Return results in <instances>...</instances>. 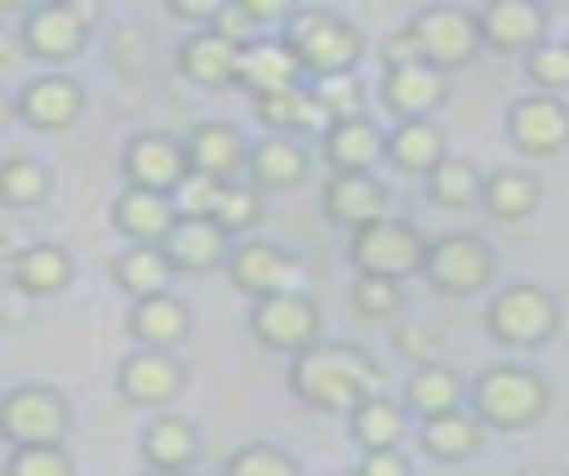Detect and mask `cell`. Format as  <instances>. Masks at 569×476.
<instances>
[{
	"label": "cell",
	"instance_id": "cell-1",
	"mask_svg": "<svg viewBox=\"0 0 569 476\" xmlns=\"http://www.w3.org/2000/svg\"><path fill=\"white\" fill-rule=\"evenodd\" d=\"M289 387L320 414H356L365 400L382 396V365L351 343H311L289 365Z\"/></svg>",
	"mask_w": 569,
	"mask_h": 476
},
{
	"label": "cell",
	"instance_id": "cell-2",
	"mask_svg": "<svg viewBox=\"0 0 569 476\" xmlns=\"http://www.w3.org/2000/svg\"><path fill=\"white\" fill-rule=\"evenodd\" d=\"M467 400H471V414L480 418V427L525 432L551 409V383L533 365L498 360L476 374V383L467 387Z\"/></svg>",
	"mask_w": 569,
	"mask_h": 476
},
{
	"label": "cell",
	"instance_id": "cell-3",
	"mask_svg": "<svg viewBox=\"0 0 569 476\" xmlns=\"http://www.w3.org/2000/svg\"><path fill=\"white\" fill-rule=\"evenodd\" d=\"M280 40L293 49L302 76H316V80L351 71L360 62V53H365L360 31L338 9H316V4L311 9H293L284 18V36Z\"/></svg>",
	"mask_w": 569,
	"mask_h": 476
},
{
	"label": "cell",
	"instance_id": "cell-4",
	"mask_svg": "<svg viewBox=\"0 0 569 476\" xmlns=\"http://www.w3.org/2000/svg\"><path fill=\"white\" fill-rule=\"evenodd\" d=\"M485 329L502 347H542L560 329V303L533 280L502 285L485 307Z\"/></svg>",
	"mask_w": 569,
	"mask_h": 476
},
{
	"label": "cell",
	"instance_id": "cell-5",
	"mask_svg": "<svg viewBox=\"0 0 569 476\" xmlns=\"http://www.w3.org/2000/svg\"><path fill=\"white\" fill-rule=\"evenodd\" d=\"M498 271V254L485 236L476 231H445L436 240H427V258H422V276L436 294L449 298H471L480 294Z\"/></svg>",
	"mask_w": 569,
	"mask_h": 476
},
{
	"label": "cell",
	"instance_id": "cell-6",
	"mask_svg": "<svg viewBox=\"0 0 569 476\" xmlns=\"http://www.w3.org/2000/svg\"><path fill=\"white\" fill-rule=\"evenodd\" d=\"M405 27H409V36L418 44V58L427 67L445 71V76L453 67H467L480 53V22L462 4H427Z\"/></svg>",
	"mask_w": 569,
	"mask_h": 476
},
{
	"label": "cell",
	"instance_id": "cell-7",
	"mask_svg": "<svg viewBox=\"0 0 569 476\" xmlns=\"http://www.w3.org/2000/svg\"><path fill=\"white\" fill-rule=\"evenodd\" d=\"M422 258H427V236L405 218H378V222L351 231V262L360 276L405 280V276L422 271Z\"/></svg>",
	"mask_w": 569,
	"mask_h": 476
},
{
	"label": "cell",
	"instance_id": "cell-8",
	"mask_svg": "<svg viewBox=\"0 0 569 476\" xmlns=\"http://www.w3.org/2000/svg\"><path fill=\"white\" fill-rule=\"evenodd\" d=\"M71 432V405L62 391L36 383V387H13L0 396V436L22 445H62Z\"/></svg>",
	"mask_w": 569,
	"mask_h": 476
},
{
	"label": "cell",
	"instance_id": "cell-9",
	"mask_svg": "<svg viewBox=\"0 0 569 476\" xmlns=\"http://www.w3.org/2000/svg\"><path fill=\"white\" fill-rule=\"evenodd\" d=\"M93 22H98V4H89V0H53V4L31 9L27 27H22V44L44 62H62V58L80 53V44H84Z\"/></svg>",
	"mask_w": 569,
	"mask_h": 476
},
{
	"label": "cell",
	"instance_id": "cell-10",
	"mask_svg": "<svg viewBox=\"0 0 569 476\" xmlns=\"http://www.w3.org/2000/svg\"><path fill=\"white\" fill-rule=\"evenodd\" d=\"M227 276L240 294H253V303L271 298V294H302V285H307V267L267 240H249V245L231 249Z\"/></svg>",
	"mask_w": 569,
	"mask_h": 476
},
{
	"label": "cell",
	"instance_id": "cell-11",
	"mask_svg": "<svg viewBox=\"0 0 569 476\" xmlns=\"http://www.w3.org/2000/svg\"><path fill=\"white\" fill-rule=\"evenodd\" d=\"M249 329L276 351H307L320 338V307L307 294H271L249 307Z\"/></svg>",
	"mask_w": 569,
	"mask_h": 476
},
{
	"label": "cell",
	"instance_id": "cell-12",
	"mask_svg": "<svg viewBox=\"0 0 569 476\" xmlns=\"http://www.w3.org/2000/svg\"><path fill=\"white\" fill-rule=\"evenodd\" d=\"M507 138L525 156H556L569 147V102L551 93H525L507 107Z\"/></svg>",
	"mask_w": 569,
	"mask_h": 476
},
{
	"label": "cell",
	"instance_id": "cell-13",
	"mask_svg": "<svg viewBox=\"0 0 569 476\" xmlns=\"http://www.w3.org/2000/svg\"><path fill=\"white\" fill-rule=\"evenodd\" d=\"M120 169H124L129 187L156 191V196H173L178 182L191 173L187 147L178 138H169V133H138V138H129V147L120 156Z\"/></svg>",
	"mask_w": 569,
	"mask_h": 476
},
{
	"label": "cell",
	"instance_id": "cell-14",
	"mask_svg": "<svg viewBox=\"0 0 569 476\" xmlns=\"http://www.w3.org/2000/svg\"><path fill=\"white\" fill-rule=\"evenodd\" d=\"M480 44L498 53H529L547 40V9L538 0H489L480 13Z\"/></svg>",
	"mask_w": 569,
	"mask_h": 476
},
{
	"label": "cell",
	"instance_id": "cell-15",
	"mask_svg": "<svg viewBox=\"0 0 569 476\" xmlns=\"http://www.w3.org/2000/svg\"><path fill=\"white\" fill-rule=\"evenodd\" d=\"M320 200H325V214L338 227H351V231H360L378 218H391V191L373 173H333L325 182Z\"/></svg>",
	"mask_w": 569,
	"mask_h": 476
},
{
	"label": "cell",
	"instance_id": "cell-16",
	"mask_svg": "<svg viewBox=\"0 0 569 476\" xmlns=\"http://www.w3.org/2000/svg\"><path fill=\"white\" fill-rule=\"evenodd\" d=\"M187 374L182 365L169 356V351H151V347H138L133 356H124L120 374H116V387L129 405H147V409H160L169 405L178 391H182Z\"/></svg>",
	"mask_w": 569,
	"mask_h": 476
},
{
	"label": "cell",
	"instance_id": "cell-17",
	"mask_svg": "<svg viewBox=\"0 0 569 476\" xmlns=\"http://www.w3.org/2000/svg\"><path fill=\"white\" fill-rule=\"evenodd\" d=\"M449 98V76L427 67V62H409V67H391L382 76V102L400 116V120H431L436 107H445Z\"/></svg>",
	"mask_w": 569,
	"mask_h": 476
},
{
	"label": "cell",
	"instance_id": "cell-18",
	"mask_svg": "<svg viewBox=\"0 0 569 476\" xmlns=\"http://www.w3.org/2000/svg\"><path fill=\"white\" fill-rule=\"evenodd\" d=\"M187 165L191 173H209V178H222V182H236V173L249 165V142L236 125L227 120H204L187 133Z\"/></svg>",
	"mask_w": 569,
	"mask_h": 476
},
{
	"label": "cell",
	"instance_id": "cell-19",
	"mask_svg": "<svg viewBox=\"0 0 569 476\" xmlns=\"http://www.w3.org/2000/svg\"><path fill=\"white\" fill-rule=\"evenodd\" d=\"M160 249L173 262V271H209L231 258V236L213 218H173Z\"/></svg>",
	"mask_w": 569,
	"mask_h": 476
},
{
	"label": "cell",
	"instance_id": "cell-20",
	"mask_svg": "<svg viewBox=\"0 0 569 476\" xmlns=\"http://www.w3.org/2000/svg\"><path fill=\"white\" fill-rule=\"evenodd\" d=\"M240 85L253 89V98L276 93V89H293V85H302V67L280 36H253L240 49Z\"/></svg>",
	"mask_w": 569,
	"mask_h": 476
},
{
	"label": "cell",
	"instance_id": "cell-21",
	"mask_svg": "<svg viewBox=\"0 0 569 476\" xmlns=\"http://www.w3.org/2000/svg\"><path fill=\"white\" fill-rule=\"evenodd\" d=\"M382 156H387V133L369 116L333 120L325 133V160L333 165V173H369Z\"/></svg>",
	"mask_w": 569,
	"mask_h": 476
},
{
	"label": "cell",
	"instance_id": "cell-22",
	"mask_svg": "<svg viewBox=\"0 0 569 476\" xmlns=\"http://www.w3.org/2000/svg\"><path fill=\"white\" fill-rule=\"evenodd\" d=\"M253 107H258V120H262L267 129L284 133V138H293V133H320V138H325L329 125H333V116H329V111L316 102V93L302 89V85L276 89V93H258Z\"/></svg>",
	"mask_w": 569,
	"mask_h": 476
},
{
	"label": "cell",
	"instance_id": "cell-23",
	"mask_svg": "<svg viewBox=\"0 0 569 476\" xmlns=\"http://www.w3.org/2000/svg\"><path fill=\"white\" fill-rule=\"evenodd\" d=\"M18 107H22V120H27L31 129H67V125L80 116L84 93H80V85L67 80V76H40V80H31V85L22 89Z\"/></svg>",
	"mask_w": 569,
	"mask_h": 476
},
{
	"label": "cell",
	"instance_id": "cell-24",
	"mask_svg": "<svg viewBox=\"0 0 569 476\" xmlns=\"http://www.w3.org/2000/svg\"><path fill=\"white\" fill-rule=\"evenodd\" d=\"M178 62H182V76L196 80V85H209V89L240 85V44L222 40L218 31L191 36V40L182 44Z\"/></svg>",
	"mask_w": 569,
	"mask_h": 476
},
{
	"label": "cell",
	"instance_id": "cell-25",
	"mask_svg": "<svg viewBox=\"0 0 569 476\" xmlns=\"http://www.w3.org/2000/svg\"><path fill=\"white\" fill-rule=\"evenodd\" d=\"M445 156H449V138L436 120H396V129L387 133V160L405 173L427 178Z\"/></svg>",
	"mask_w": 569,
	"mask_h": 476
},
{
	"label": "cell",
	"instance_id": "cell-26",
	"mask_svg": "<svg viewBox=\"0 0 569 476\" xmlns=\"http://www.w3.org/2000/svg\"><path fill=\"white\" fill-rule=\"evenodd\" d=\"M129 334L151 351H169L173 343H182L191 334V307L182 298H173V294L142 298L129 311Z\"/></svg>",
	"mask_w": 569,
	"mask_h": 476
},
{
	"label": "cell",
	"instance_id": "cell-27",
	"mask_svg": "<svg viewBox=\"0 0 569 476\" xmlns=\"http://www.w3.org/2000/svg\"><path fill=\"white\" fill-rule=\"evenodd\" d=\"M467 400V383L458 369L431 360V365H413V374L405 378V409L418 418H436L449 409H462Z\"/></svg>",
	"mask_w": 569,
	"mask_h": 476
},
{
	"label": "cell",
	"instance_id": "cell-28",
	"mask_svg": "<svg viewBox=\"0 0 569 476\" xmlns=\"http://www.w3.org/2000/svg\"><path fill=\"white\" fill-rule=\"evenodd\" d=\"M480 200L498 222H525L542 205V178L529 169H493L480 182Z\"/></svg>",
	"mask_w": 569,
	"mask_h": 476
},
{
	"label": "cell",
	"instance_id": "cell-29",
	"mask_svg": "<svg viewBox=\"0 0 569 476\" xmlns=\"http://www.w3.org/2000/svg\"><path fill=\"white\" fill-rule=\"evenodd\" d=\"M111 218H116V227H120L133 245H160L178 214H173V200H169V196L124 187V191L116 196V205H111Z\"/></svg>",
	"mask_w": 569,
	"mask_h": 476
},
{
	"label": "cell",
	"instance_id": "cell-30",
	"mask_svg": "<svg viewBox=\"0 0 569 476\" xmlns=\"http://www.w3.org/2000/svg\"><path fill=\"white\" fill-rule=\"evenodd\" d=\"M418 445L436 463H462V458H471L485 445V427H480V418L471 409H449V414L422 418Z\"/></svg>",
	"mask_w": 569,
	"mask_h": 476
},
{
	"label": "cell",
	"instance_id": "cell-31",
	"mask_svg": "<svg viewBox=\"0 0 569 476\" xmlns=\"http://www.w3.org/2000/svg\"><path fill=\"white\" fill-rule=\"evenodd\" d=\"M142 458L147 467H160V472H191L200 458V432L178 414H160L142 432Z\"/></svg>",
	"mask_w": 569,
	"mask_h": 476
},
{
	"label": "cell",
	"instance_id": "cell-32",
	"mask_svg": "<svg viewBox=\"0 0 569 476\" xmlns=\"http://www.w3.org/2000/svg\"><path fill=\"white\" fill-rule=\"evenodd\" d=\"M307 165H311L307 147L293 142V138H284V133H271L258 147H249V173H253L258 187H271V191L298 187L307 178Z\"/></svg>",
	"mask_w": 569,
	"mask_h": 476
},
{
	"label": "cell",
	"instance_id": "cell-33",
	"mask_svg": "<svg viewBox=\"0 0 569 476\" xmlns=\"http://www.w3.org/2000/svg\"><path fill=\"white\" fill-rule=\"evenodd\" d=\"M9 276H13V285H18L22 294H31V298H49V294H58V289L71 285L76 267H71L67 249H58V245H27V249L13 254Z\"/></svg>",
	"mask_w": 569,
	"mask_h": 476
},
{
	"label": "cell",
	"instance_id": "cell-34",
	"mask_svg": "<svg viewBox=\"0 0 569 476\" xmlns=\"http://www.w3.org/2000/svg\"><path fill=\"white\" fill-rule=\"evenodd\" d=\"M169 280H173V262L164 258L160 245H133L116 258V285L124 294H133L138 303L169 294Z\"/></svg>",
	"mask_w": 569,
	"mask_h": 476
},
{
	"label": "cell",
	"instance_id": "cell-35",
	"mask_svg": "<svg viewBox=\"0 0 569 476\" xmlns=\"http://www.w3.org/2000/svg\"><path fill=\"white\" fill-rule=\"evenodd\" d=\"M351 436L365 454L378 449H400L405 440V405H396L391 396H373L351 414Z\"/></svg>",
	"mask_w": 569,
	"mask_h": 476
},
{
	"label": "cell",
	"instance_id": "cell-36",
	"mask_svg": "<svg viewBox=\"0 0 569 476\" xmlns=\"http://www.w3.org/2000/svg\"><path fill=\"white\" fill-rule=\"evenodd\" d=\"M480 169L467 156H445L431 173H427V196L440 209H467L480 200Z\"/></svg>",
	"mask_w": 569,
	"mask_h": 476
},
{
	"label": "cell",
	"instance_id": "cell-37",
	"mask_svg": "<svg viewBox=\"0 0 569 476\" xmlns=\"http://www.w3.org/2000/svg\"><path fill=\"white\" fill-rule=\"evenodd\" d=\"M49 196V169L31 156H9L0 160V200L9 205H36Z\"/></svg>",
	"mask_w": 569,
	"mask_h": 476
},
{
	"label": "cell",
	"instance_id": "cell-38",
	"mask_svg": "<svg viewBox=\"0 0 569 476\" xmlns=\"http://www.w3.org/2000/svg\"><path fill=\"white\" fill-rule=\"evenodd\" d=\"M525 76L538 85V93L560 98L569 89V40H542L525 53Z\"/></svg>",
	"mask_w": 569,
	"mask_h": 476
},
{
	"label": "cell",
	"instance_id": "cell-39",
	"mask_svg": "<svg viewBox=\"0 0 569 476\" xmlns=\"http://www.w3.org/2000/svg\"><path fill=\"white\" fill-rule=\"evenodd\" d=\"M222 196H227V182H222V178L187 173L169 200H173V214H178V218H213L218 205H222Z\"/></svg>",
	"mask_w": 569,
	"mask_h": 476
},
{
	"label": "cell",
	"instance_id": "cell-40",
	"mask_svg": "<svg viewBox=\"0 0 569 476\" xmlns=\"http://www.w3.org/2000/svg\"><path fill=\"white\" fill-rule=\"evenodd\" d=\"M4 476H76V463L62 445H22L9 454Z\"/></svg>",
	"mask_w": 569,
	"mask_h": 476
},
{
	"label": "cell",
	"instance_id": "cell-41",
	"mask_svg": "<svg viewBox=\"0 0 569 476\" xmlns=\"http://www.w3.org/2000/svg\"><path fill=\"white\" fill-rule=\"evenodd\" d=\"M400 303H405L400 280L356 276V285H351V307H356L360 316H369V320H387V316H396V311H400Z\"/></svg>",
	"mask_w": 569,
	"mask_h": 476
},
{
	"label": "cell",
	"instance_id": "cell-42",
	"mask_svg": "<svg viewBox=\"0 0 569 476\" xmlns=\"http://www.w3.org/2000/svg\"><path fill=\"white\" fill-rule=\"evenodd\" d=\"M222 476H298V463L276 445H244L227 458Z\"/></svg>",
	"mask_w": 569,
	"mask_h": 476
},
{
	"label": "cell",
	"instance_id": "cell-43",
	"mask_svg": "<svg viewBox=\"0 0 569 476\" xmlns=\"http://www.w3.org/2000/svg\"><path fill=\"white\" fill-rule=\"evenodd\" d=\"M311 93H316V102H320L333 120H351V116H360V98H365V89H360L356 71L320 76V80L311 85Z\"/></svg>",
	"mask_w": 569,
	"mask_h": 476
},
{
	"label": "cell",
	"instance_id": "cell-44",
	"mask_svg": "<svg viewBox=\"0 0 569 476\" xmlns=\"http://www.w3.org/2000/svg\"><path fill=\"white\" fill-rule=\"evenodd\" d=\"M258 218H262V200H258V191H253L249 182H227V196H222V205H218L213 222L231 236V231L253 227Z\"/></svg>",
	"mask_w": 569,
	"mask_h": 476
},
{
	"label": "cell",
	"instance_id": "cell-45",
	"mask_svg": "<svg viewBox=\"0 0 569 476\" xmlns=\"http://www.w3.org/2000/svg\"><path fill=\"white\" fill-rule=\"evenodd\" d=\"M396 347L413 360V365H431L440 356V334L422 329V325H400L396 329Z\"/></svg>",
	"mask_w": 569,
	"mask_h": 476
},
{
	"label": "cell",
	"instance_id": "cell-46",
	"mask_svg": "<svg viewBox=\"0 0 569 476\" xmlns=\"http://www.w3.org/2000/svg\"><path fill=\"white\" fill-rule=\"evenodd\" d=\"M356 476H413V467H409V458L400 449H378V454L360 458Z\"/></svg>",
	"mask_w": 569,
	"mask_h": 476
},
{
	"label": "cell",
	"instance_id": "cell-47",
	"mask_svg": "<svg viewBox=\"0 0 569 476\" xmlns=\"http://www.w3.org/2000/svg\"><path fill=\"white\" fill-rule=\"evenodd\" d=\"M227 0H169V13L173 18H187V22H213L222 13Z\"/></svg>",
	"mask_w": 569,
	"mask_h": 476
},
{
	"label": "cell",
	"instance_id": "cell-48",
	"mask_svg": "<svg viewBox=\"0 0 569 476\" xmlns=\"http://www.w3.org/2000/svg\"><path fill=\"white\" fill-rule=\"evenodd\" d=\"M240 9H244V18H249L253 27H267V22H284V18L293 13L284 0H240Z\"/></svg>",
	"mask_w": 569,
	"mask_h": 476
},
{
	"label": "cell",
	"instance_id": "cell-49",
	"mask_svg": "<svg viewBox=\"0 0 569 476\" xmlns=\"http://www.w3.org/2000/svg\"><path fill=\"white\" fill-rule=\"evenodd\" d=\"M516 476H556V472H551V467H538V463H533V467H525V472H516Z\"/></svg>",
	"mask_w": 569,
	"mask_h": 476
},
{
	"label": "cell",
	"instance_id": "cell-50",
	"mask_svg": "<svg viewBox=\"0 0 569 476\" xmlns=\"http://www.w3.org/2000/svg\"><path fill=\"white\" fill-rule=\"evenodd\" d=\"M142 476H187V472H160V467H147Z\"/></svg>",
	"mask_w": 569,
	"mask_h": 476
},
{
	"label": "cell",
	"instance_id": "cell-51",
	"mask_svg": "<svg viewBox=\"0 0 569 476\" xmlns=\"http://www.w3.org/2000/svg\"><path fill=\"white\" fill-rule=\"evenodd\" d=\"M329 476H356V472H329Z\"/></svg>",
	"mask_w": 569,
	"mask_h": 476
}]
</instances>
